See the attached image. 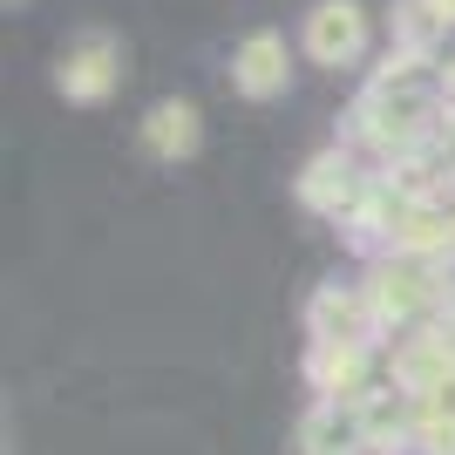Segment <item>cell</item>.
<instances>
[{"instance_id": "obj_1", "label": "cell", "mask_w": 455, "mask_h": 455, "mask_svg": "<svg viewBox=\"0 0 455 455\" xmlns=\"http://www.w3.org/2000/svg\"><path fill=\"white\" fill-rule=\"evenodd\" d=\"M449 61L428 55H387L374 76L361 82V95L347 102L340 143L361 150L374 171H401L415 156L449 143V89H442Z\"/></svg>"}, {"instance_id": "obj_7", "label": "cell", "mask_w": 455, "mask_h": 455, "mask_svg": "<svg viewBox=\"0 0 455 455\" xmlns=\"http://www.w3.org/2000/svg\"><path fill=\"white\" fill-rule=\"evenodd\" d=\"M299 374H306V395L313 401H367L380 380H387V354H380V347H320V340H306Z\"/></svg>"}, {"instance_id": "obj_12", "label": "cell", "mask_w": 455, "mask_h": 455, "mask_svg": "<svg viewBox=\"0 0 455 455\" xmlns=\"http://www.w3.org/2000/svg\"><path fill=\"white\" fill-rule=\"evenodd\" d=\"M415 408H421V401H415ZM415 455H455V415L421 408V421H415Z\"/></svg>"}, {"instance_id": "obj_13", "label": "cell", "mask_w": 455, "mask_h": 455, "mask_svg": "<svg viewBox=\"0 0 455 455\" xmlns=\"http://www.w3.org/2000/svg\"><path fill=\"white\" fill-rule=\"evenodd\" d=\"M7 7H20V0H7Z\"/></svg>"}, {"instance_id": "obj_10", "label": "cell", "mask_w": 455, "mask_h": 455, "mask_svg": "<svg viewBox=\"0 0 455 455\" xmlns=\"http://www.w3.org/2000/svg\"><path fill=\"white\" fill-rule=\"evenodd\" d=\"M136 143H143V156H156V164H190V156L204 150V109H197L190 95H164V102L143 109Z\"/></svg>"}, {"instance_id": "obj_11", "label": "cell", "mask_w": 455, "mask_h": 455, "mask_svg": "<svg viewBox=\"0 0 455 455\" xmlns=\"http://www.w3.org/2000/svg\"><path fill=\"white\" fill-rule=\"evenodd\" d=\"M361 421H367V449H374V455H415V421H421V408H415V395H408L395 374H387L374 395L361 401Z\"/></svg>"}, {"instance_id": "obj_8", "label": "cell", "mask_w": 455, "mask_h": 455, "mask_svg": "<svg viewBox=\"0 0 455 455\" xmlns=\"http://www.w3.org/2000/svg\"><path fill=\"white\" fill-rule=\"evenodd\" d=\"M231 89L245 95V102H279L292 89V48H285L279 28H251L231 48Z\"/></svg>"}, {"instance_id": "obj_2", "label": "cell", "mask_w": 455, "mask_h": 455, "mask_svg": "<svg viewBox=\"0 0 455 455\" xmlns=\"http://www.w3.org/2000/svg\"><path fill=\"white\" fill-rule=\"evenodd\" d=\"M361 285H367V299H374L380 326H387V340L421 333V326H435V320L455 313V266H442V259L387 251V259H367L361 266Z\"/></svg>"}, {"instance_id": "obj_6", "label": "cell", "mask_w": 455, "mask_h": 455, "mask_svg": "<svg viewBox=\"0 0 455 455\" xmlns=\"http://www.w3.org/2000/svg\"><path fill=\"white\" fill-rule=\"evenodd\" d=\"M367 41H374V20L361 0H313L299 20V55L313 68H354L367 61Z\"/></svg>"}, {"instance_id": "obj_4", "label": "cell", "mask_w": 455, "mask_h": 455, "mask_svg": "<svg viewBox=\"0 0 455 455\" xmlns=\"http://www.w3.org/2000/svg\"><path fill=\"white\" fill-rule=\"evenodd\" d=\"M367 190H374V164H367L361 150H347V143H326L320 156H306L299 184H292V197H299L313 218H326V225H354L367 204Z\"/></svg>"}, {"instance_id": "obj_3", "label": "cell", "mask_w": 455, "mask_h": 455, "mask_svg": "<svg viewBox=\"0 0 455 455\" xmlns=\"http://www.w3.org/2000/svg\"><path fill=\"white\" fill-rule=\"evenodd\" d=\"M48 82H55V95L68 109H102V102L130 82V55H123V41H116L109 28H82L76 41H61Z\"/></svg>"}, {"instance_id": "obj_9", "label": "cell", "mask_w": 455, "mask_h": 455, "mask_svg": "<svg viewBox=\"0 0 455 455\" xmlns=\"http://www.w3.org/2000/svg\"><path fill=\"white\" fill-rule=\"evenodd\" d=\"M292 455H374L361 401H306L292 421Z\"/></svg>"}, {"instance_id": "obj_5", "label": "cell", "mask_w": 455, "mask_h": 455, "mask_svg": "<svg viewBox=\"0 0 455 455\" xmlns=\"http://www.w3.org/2000/svg\"><path fill=\"white\" fill-rule=\"evenodd\" d=\"M306 340H320V347H380L387 354V326H380L374 299H367V285L361 279H320L313 292H306Z\"/></svg>"}]
</instances>
